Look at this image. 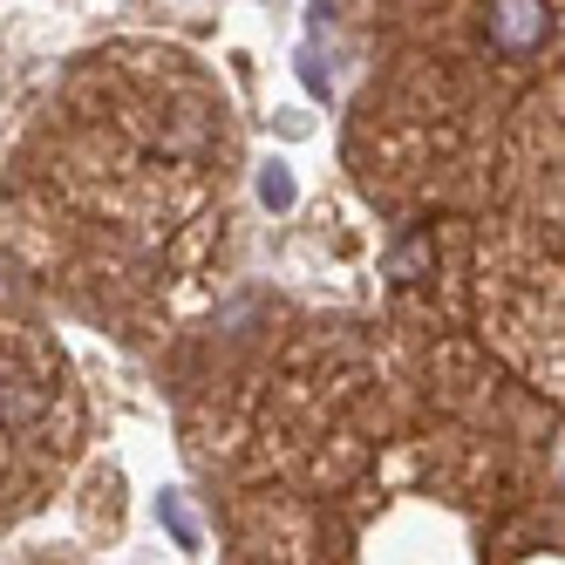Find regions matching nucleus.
<instances>
[{
	"mask_svg": "<svg viewBox=\"0 0 565 565\" xmlns=\"http://www.w3.org/2000/svg\"><path fill=\"white\" fill-rule=\"evenodd\" d=\"M552 34V8L545 0H491V49L498 55H532Z\"/></svg>",
	"mask_w": 565,
	"mask_h": 565,
	"instance_id": "obj_1",
	"label": "nucleus"
},
{
	"mask_svg": "<svg viewBox=\"0 0 565 565\" xmlns=\"http://www.w3.org/2000/svg\"><path fill=\"white\" fill-rule=\"evenodd\" d=\"M429 259H436V238H429V232H409V238L388 253V273H395V279H423Z\"/></svg>",
	"mask_w": 565,
	"mask_h": 565,
	"instance_id": "obj_2",
	"label": "nucleus"
},
{
	"mask_svg": "<svg viewBox=\"0 0 565 565\" xmlns=\"http://www.w3.org/2000/svg\"><path fill=\"white\" fill-rule=\"evenodd\" d=\"M34 416H42V388H34V382H8V388H0V423L28 429Z\"/></svg>",
	"mask_w": 565,
	"mask_h": 565,
	"instance_id": "obj_3",
	"label": "nucleus"
},
{
	"mask_svg": "<svg viewBox=\"0 0 565 565\" xmlns=\"http://www.w3.org/2000/svg\"><path fill=\"white\" fill-rule=\"evenodd\" d=\"M259 198H266L273 212L294 205V178H287V164H266V171H259Z\"/></svg>",
	"mask_w": 565,
	"mask_h": 565,
	"instance_id": "obj_4",
	"label": "nucleus"
},
{
	"mask_svg": "<svg viewBox=\"0 0 565 565\" xmlns=\"http://www.w3.org/2000/svg\"><path fill=\"white\" fill-rule=\"evenodd\" d=\"M164 518H171V532H178L184 545H198V524L184 518V504H178V498H164Z\"/></svg>",
	"mask_w": 565,
	"mask_h": 565,
	"instance_id": "obj_5",
	"label": "nucleus"
}]
</instances>
